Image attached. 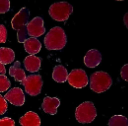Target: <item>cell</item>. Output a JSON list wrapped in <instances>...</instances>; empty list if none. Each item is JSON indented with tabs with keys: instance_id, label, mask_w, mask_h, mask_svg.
Here are the masks:
<instances>
[{
	"instance_id": "1",
	"label": "cell",
	"mask_w": 128,
	"mask_h": 126,
	"mask_svg": "<svg viewBox=\"0 0 128 126\" xmlns=\"http://www.w3.org/2000/svg\"><path fill=\"white\" fill-rule=\"evenodd\" d=\"M30 12L26 7H23L19 10L18 13L14 15L11 20V26L14 30H17V40L20 43H24L28 38L27 33V24L29 22Z\"/></svg>"
},
{
	"instance_id": "2",
	"label": "cell",
	"mask_w": 128,
	"mask_h": 126,
	"mask_svg": "<svg viewBox=\"0 0 128 126\" xmlns=\"http://www.w3.org/2000/svg\"><path fill=\"white\" fill-rule=\"evenodd\" d=\"M67 43V37L63 28L55 26L51 28L44 38V45L48 50H61Z\"/></svg>"
},
{
	"instance_id": "3",
	"label": "cell",
	"mask_w": 128,
	"mask_h": 126,
	"mask_svg": "<svg viewBox=\"0 0 128 126\" xmlns=\"http://www.w3.org/2000/svg\"><path fill=\"white\" fill-rule=\"evenodd\" d=\"M89 83L92 91L96 93H102L104 91H107L111 87L112 78L107 72L97 71L91 74Z\"/></svg>"
},
{
	"instance_id": "4",
	"label": "cell",
	"mask_w": 128,
	"mask_h": 126,
	"mask_svg": "<svg viewBox=\"0 0 128 126\" xmlns=\"http://www.w3.org/2000/svg\"><path fill=\"white\" fill-rule=\"evenodd\" d=\"M96 115H97L96 107L91 101H85L81 103L76 108L75 111L76 120L83 124L91 123L96 118Z\"/></svg>"
},
{
	"instance_id": "5",
	"label": "cell",
	"mask_w": 128,
	"mask_h": 126,
	"mask_svg": "<svg viewBox=\"0 0 128 126\" xmlns=\"http://www.w3.org/2000/svg\"><path fill=\"white\" fill-rule=\"evenodd\" d=\"M73 11V7L68 2H56L49 7V15L58 22L66 21Z\"/></svg>"
},
{
	"instance_id": "6",
	"label": "cell",
	"mask_w": 128,
	"mask_h": 126,
	"mask_svg": "<svg viewBox=\"0 0 128 126\" xmlns=\"http://www.w3.org/2000/svg\"><path fill=\"white\" fill-rule=\"evenodd\" d=\"M22 84L24 85L27 94H29L30 96H37L41 92L43 86V80L39 74H31L26 76Z\"/></svg>"
},
{
	"instance_id": "7",
	"label": "cell",
	"mask_w": 128,
	"mask_h": 126,
	"mask_svg": "<svg viewBox=\"0 0 128 126\" xmlns=\"http://www.w3.org/2000/svg\"><path fill=\"white\" fill-rule=\"evenodd\" d=\"M67 81L72 87L81 89L88 85V76L83 69H73L68 74Z\"/></svg>"
},
{
	"instance_id": "8",
	"label": "cell",
	"mask_w": 128,
	"mask_h": 126,
	"mask_svg": "<svg viewBox=\"0 0 128 126\" xmlns=\"http://www.w3.org/2000/svg\"><path fill=\"white\" fill-rule=\"evenodd\" d=\"M27 33L29 37H33V38H37L40 37L41 35H43L46 30L44 27V21L43 18L40 16L34 17L31 21L28 22L27 26Z\"/></svg>"
},
{
	"instance_id": "9",
	"label": "cell",
	"mask_w": 128,
	"mask_h": 126,
	"mask_svg": "<svg viewBox=\"0 0 128 126\" xmlns=\"http://www.w3.org/2000/svg\"><path fill=\"white\" fill-rule=\"evenodd\" d=\"M5 100L11 103L14 106H22L25 103V95L24 91L19 87H14L8 90V92L4 96Z\"/></svg>"
},
{
	"instance_id": "10",
	"label": "cell",
	"mask_w": 128,
	"mask_h": 126,
	"mask_svg": "<svg viewBox=\"0 0 128 126\" xmlns=\"http://www.w3.org/2000/svg\"><path fill=\"white\" fill-rule=\"evenodd\" d=\"M59 105H60V100L57 97L46 96L43 99L41 108L45 113L50 114V115H54L57 113V108L59 107Z\"/></svg>"
},
{
	"instance_id": "11",
	"label": "cell",
	"mask_w": 128,
	"mask_h": 126,
	"mask_svg": "<svg viewBox=\"0 0 128 126\" xmlns=\"http://www.w3.org/2000/svg\"><path fill=\"white\" fill-rule=\"evenodd\" d=\"M101 53L96 49H91L86 53L84 57V64L89 68H94L101 63Z\"/></svg>"
},
{
	"instance_id": "12",
	"label": "cell",
	"mask_w": 128,
	"mask_h": 126,
	"mask_svg": "<svg viewBox=\"0 0 128 126\" xmlns=\"http://www.w3.org/2000/svg\"><path fill=\"white\" fill-rule=\"evenodd\" d=\"M19 123L21 126H40L41 120L37 113L33 111H28L20 117Z\"/></svg>"
},
{
	"instance_id": "13",
	"label": "cell",
	"mask_w": 128,
	"mask_h": 126,
	"mask_svg": "<svg viewBox=\"0 0 128 126\" xmlns=\"http://www.w3.org/2000/svg\"><path fill=\"white\" fill-rule=\"evenodd\" d=\"M24 67L28 72H38L41 67V58L35 55H29L24 58Z\"/></svg>"
},
{
	"instance_id": "14",
	"label": "cell",
	"mask_w": 128,
	"mask_h": 126,
	"mask_svg": "<svg viewBox=\"0 0 128 126\" xmlns=\"http://www.w3.org/2000/svg\"><path fill=\"white\" fill-rule=\"evenodd\" d=\"M23 44H24L25 51L29 55H35V54H37L38 52H40V50L42 48L41 42L37 38H33V37H29Z\"/></svg>"
},
{
	"instance_id": "15",
	"label": "cell",
	"mask_w": 128,
	"mask_h": 126,
	"mask_svg": "<svg viewBox=\"0 0 128 126\" xmlns=\"http://www.w3.org/2000/svg\"><path fill=\"white\" fill-rule=\"evenodd\" d=\"M20 62L16 61L10 68H9V75L12 76L16 81L18 82H23V80L26 78V74L25 71L20 67Z\"/></svg>"
},
{
	"instance_id": "16",
	"label": "cell",
	"mask_w": 128,
	"mask_h": 126,
	"mask_svg": "<svg viewBox=\"0 0 128 126\" xmlns=\"http://www.w3.org/2000/svg\"><path fill=\"white\" fill-rule=\"evenodd\" d=\"M67 77H68V72L64 66L56 65L53 68L52 78L54 81H56L58 83H64L65 81H67Z\"/></svg>"
},
{
	"instance_id": "17",
	"label": "cell",
	"mask_w": 128,
	"mask_h": 126,
	"mask_svg": "<svg viewBox=\"0 0 128 126\" xmlns=\"http://www.w3.org/2000/svg\"><path fill=\"white\" fill-rule=\"evenodd\" d=\"M15 59V53L11 48L0 47V63L3 65L10 64Z\"/></svg>"
},
{
	"instance_id": "18",
	"label": "cell",
	"mask_w": 128,
	"mask_h": 126,
	"mask_svg": "<svg viewBox=\"0 0 128 126\" xmlns=\"http://www.w3.org/2000/svg\"><path fill=\"white\" fill-rule=\"evenodd\" d=\"M108 126H128V120L123 115H114L109 119Z\"/></svg>"
},
{
	"instance_id": "19",
	"label": "cell",
	"mask_w": 128,
	"mask_h": 126,
	"mask_svg": "<svg viewBox=\"0 0 128 126\" xmlns=\"http://www.w3.org/2000/svg\"><path fill=\"white\" fill-rule=\"evenodd\" d=\"M10 86H11V82L8 79V77L6 75L1 74L0 75V93L7 91Z\"/></svg>"
},
{
	"instance_id": "20",
	"label": "cell",
	"mask_w": 128,
	"mask_h": 126,
	"mask_svg": "<svg viewBox=\"0 0 128 126\" xmlns=\"http://www.w3.org/2000/svg\"><path fill=\"white\" fill-rule=\"evenodd\" d=\"M10 9V1L9 0H0V14H4L8 12Z\"/></svg>"
},
{
	"instance_id": "21",
	"label": "cell",
	"mask_w": 128,
	"mask_h": 126,
	"mask_svg": "<svg viewBox=\"0 0 128 126\" xmlns=\"http://www.w3.org/2000/svg\"><path fill=\"white\" fill-rule=\"evenodd\" d=\"M0 126H16V125L12 118L3 117L0 119Z\"/></svg>"
},
{
	"instance_id": "22",
	"label": "cell",
	"mask_w": 128,
	"mask_h": 126,
	"mask_svg": "<svg viewBox=\"0 0 128 126\" xmlns=\"http://www.w3.org/2000/svg\"><path fill=\"white\" fill-rule=\"evenodd\" d=\"M7 108H8L7 101L5 100L4 96H2L0 94V115H3L7 111Z\"/></svg>"
},
{
	"instance_id": "23",
	"label": "cell",
	"mask_w": 128,
	"mask_h": 126,
	"mask_svg": "<svg viewBox=\"0 0 128 126\" xmlns=\"http://www.w3.org/2000/svg\"><path fill=\"white\" fill-rule=\"evenodd\" d=\"M7 39V30L3 24H0V43H5Z\"/></svg>"
},
{
	"instance_id": "24",
	"label": "cell",
	"mask_w": 128,
	"mask_h": 126,
	"mask_svg": "<svg viewBox=\"0 0 128 126\" xmlns=\"http://www.w3.org/2000/svg\"><path fill=\"white\" fill-rule=\"evenodd\" d=\"M121 77L127 81L128 80V64H125L121 69Z\"/></svg>"
},
{
	"instance_id": "25",
	"label": "cell",
	"mask_w": 128,
	"mask_h": 126,
	"mask_svg": "<svg viewBox=\"0 0 128 126\" xmlns=\"http://www.w3.org/2000/svg\"><path fill=\"white\" fill-rule=\"evenodd\" d=\"M0 73H1V74H3V75H5V73H6L5 65H3L2 63H0Z\"/></svg>"
}]
</instances>
